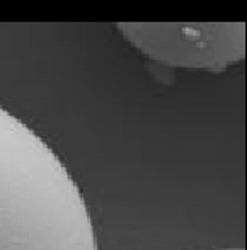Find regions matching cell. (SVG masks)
<instances>
[{"instance_id": "obj_3", "label": "cell", "mask_w": 247, "mask_h": 250, "mask_svg": "<svg viewBox=\"0 0 247 250\" xmlns=\"http://www.w3.org/2000/svg\"><path fill=\"white\" fill-rule=\"evenodd\" d=\"M218 250H244V249H218Z\"/></svg>"}, {"instance_id": "obj_1", "label": "cell", "mask_w": 247, "mask_h": 250, "mask_svg": "<svg viewBox=\"0 0 247 250\" xmlns=\"http://www.w3.org/2000/svg\"><path fill=\"white\" fill-rule=\"evenodd\" d=\"M0 250H97L89 208L62 158L3 107Z\"/></svg>"}, {"instance_id": "obj_2", "label": "cell", "mask_w": 247, "mask_h": 250, "mask_svg": "<svg viewBox=\"0 0 247 250\" xmlns=\"http://www.w3.org/2000/svg\"><path fill=\"white\" fill-rule=\"evenodd\" d=\"M143 56L171 68L224 72L246 56L244 22H119Z\"/></svg>"}]
</instances>
